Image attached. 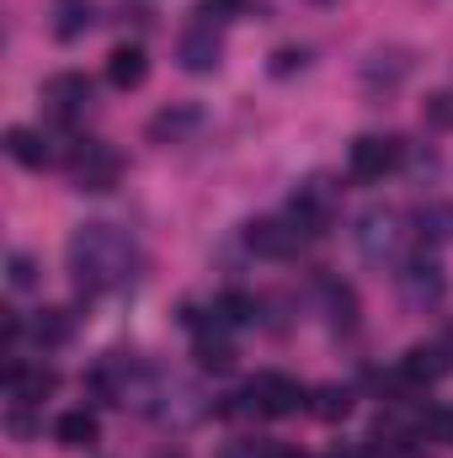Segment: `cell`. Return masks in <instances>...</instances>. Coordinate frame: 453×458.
<instances>
[{
  "mask_svg": "<svg viewBox=\"0 0 453 458\" xmlns=\"http://www.w3.org/2000/svg\"><path fill=\"white\" fill-rule=\"evenodd\" d=\"M54 389H59V373H54V368L21 362V357L5 362V394H11V405H43Z\"/></svg>",
  "mask_w": 453,
  "mask_h": 458,
  "instance_id": "30bf717a",
  "label": "cell"
},
{
  "mask_svg": "<svg viewBox=\"0 0 453 458\" xmlns=\"http://www.w3.org/2000/svg\"><path fill=\"white\" fill-rule=\"evenodd\" d=\"M144 75H150V54L139 43H117L113 54H107V86L133 91V86H144Z\"/></svg>",
  "mask_w": 453,
  "mask_h": 458,
  "instance_id": "e0dca14e",
  "label": "cell"
},
{
  "mask_svg": "<svg viewBox=\"0 0 453 458\" xmlns=\"http://www.w3.org/2000/svg\"><path fill=\"white\" fill-rule=\"evenodd\" d=\"M176 59H182L187 75H214V70L225 64V38H219V27L198 16V21L176 38Z\"/></svg>",
  "mask_w": 453,
  "mask_h": 458,
  "instance_id": "ba28073f",
  "label": "cell"
},
{
  "mask_svg": "<svg viewBox=\"0 0 453 458\" xmlns=\"http://www.w3.org/2000/svg\"><path fill=\"white\" fill-rule=\"evenodd\" d=\"M187 326L198 331V342H192L198 368H203V373H229V368H235V342L225 336L229 326H219V320H214V326H203V320H187Z\"/></svg>",
  "mask_w": 453,
  "mask_h": 458,
  "instance_id": "5bb4252c",
  "label": "cell"
},
{
  "mask_svg": "<svg viewBox=\"0 0 453 458\" xmlns=\"http://www.w3.org/2000/svg\"><path fill=\"white\" fill-rule=\"evenodd\" d=\"M5 277H11V288H38V261L27 250H11L5 256Z\"/></svg>",
  "mask_w": 453,
  "mask_h": 458,
  "instance_id": "4316f807",
  "label": "cell"
},
{
  "mask_svg": "<svg viewBox=\"0 0 453 458\" xmlns=\"http://www.w3.org/2000/svg\"><path fill=\"white\" fill-rule=\"evenodd\" d=\"M203 128V107H192V102H176V107H160V113L144 123V133H150V144H187L192 133Z\"/></svg>",
  "mask_w": 453,
  "mask_h": 458,
  "instance_id": "4fadbf2b",
  "label": "cell"
},
{
  "mask_svg": "<svg viewBox=\"0 0 453 458\" xmlns=\"http://www.w3.org/2000/svg\"><path fill=\"white\" fill-rule=\"evenodd\" d=\"M449 373H453L449 342H416L406 357H400V378H406L411 389H432V384L449 378Z\"/></svg>",
  "mask_w": 453,
  "mask_h": 458,
  "instance_id": "8fae6325",
  "label": "cell"
},
{
  "mask_svg": "<svg viewBox=\"0 0 453 458\" xmlns=\"http://www.w3.org/2000/svg\"><path fill=\"white\" fill-rule=\"evenodd\" d=\"M411 234L422 240V245H449L453 240V203H416V214H411Z\"/></svg>",
  "mask_w": 453,
  "mask_h": 458,
  "instance_id": "ac0fdd59",
  "label": "cell"
},
{
  "mask_svg": "<svg viewBox=\"0 0 453 458\" xmlns=\"http://www.w3.org/2000/svg\"><path fill=\"white\" fill-rule=\"evenodd\" d=\"M310 416H321V421H346V416H352V389H346V384H321V389H310Z\"/></svg>",
  "mask_w": 453,
  "mask_h": 458,
  "instance_id": "44dd1931",
  "label": "cell"
},
{
  "mask_svg": "<svg viewBox=\"0 0 453 458\" xmlns=\"http://www.w3.org/2000/svg\"><path fill=\"white\" fill-rule=\"evenodd\" d=\"M416 437L453 448V405H422L416 411Z\"/></svg>",
  "mask_w": 453,
  "mask_h": 458,
  "instance_id": "7402d4cb",
  "label": "cell"
},
{
  "mask_svg": "<svg viewBox=\"0 0 453 458\" xmlns=\"http://www.w3.org/2000/svg\"><path fill=\"white\" fill-rule=\"evenodd\" d=\"M64 261H70V277H75V288L86 299L117 293V288H128L139 277V245L117 225H102V219H91V225H81L70 234Z\"/></svg>",
  "mask_w": 453,
  "mask_h": 458,
  "instance_id": "6da1fadb",
  "label": "cell"
},
{
  "mask_svg": "<svg viewBox=\"0 0 453 458\" xmlns=\"http://www.w3.org/2000/svg\"><path fill=\"white\" fill-rule=\"evenodd\" d=\"M54 38L59 43H81L97 27V0H54Z\"/></svg>",
  "mask_w": 453,
  "mask_h": 458,
  "instance_id": "2e32d148",
  "label": "cell"
},
{
  "mask_svg": "<svg viewBox=\"0 0 453 458\" xmlns=\"http://www.w3.org/2000/svg\"><path fill=\"white\" fill-rule=\"evenodd\" d=\"M256 315H261V304L251 293H240V288L219 293V304H214V320L219 326H256Z\"/></svg>",
  "mask_w": 453,
  "mask_h": 458,
  "instance_id": "cb8c5ba5",
  "label": "cell"
},
{
  "mask_svg": "<svg viewBox=\"0 0 453 458\" xmlns=\"http://www.w3.org/2000/svg\"><path fill=\"white\" fill-rule=\"evenodd\" d=\"M411 75V54L406 48H379L368 64H363V81L368 86H400Z\"/></svg>",
  "mask_w": 453,
  "mask_h": 458,
  "instance_id": "ffe728a7",
  "label": "cell"
},
{
  "mask_svg": "<svg viewBox=\"0 0 453 458\" xmlns=\"http://www.w3.org/2000/svg\"><path fill=\"white\" fill-rule=\"evenodd\" d=\"M373 458H427V454H422L416 443H400V448H379Z\"/></svg>",
  "mask_w": 453,
  "mask_h": 458,
  "instance_id": "f546056e",
  "label": "cell"
},
{
  "mask_svg": "<svg viewBox=\"0 0 453 458\" xmlns=\"http://www.w3.org/2000/svg\"><path fill=\"white\" fill-rule=\"evenodd\" d=\"M245 11V0H198V16L203 21H229V16H240Z\"/></svg>",
  "mask_w": 453,
  "mask_h": 458,
  "instance_id": "83f0119b",
  "label": "cell"
},
{
  "mask_svg": "<svg viewBox=\"0 0 453 458\" xmlns=\"http://www.w3.org/2000/svg\"><path fill=\"white\" fill-rule=\"evenodd\" d=\"M406 234H411V229H406V219H400L395 208H368V214H357V229H352L363 261H373V267H395Z\"/></svg>",
  "mask_w": 453,
  "mask_h": 458,
  "instance_id": "3957f363",
  "label": "cell"
},
{
  "mask_svg": "<svg viewBox=\"0 0 453 458\" xmlns=\"http://www.w3.org/2000/svg\"><path fill=\"white\" fill-rule=\"evenodd\" d=\"M97 437H102V427H97L91 411H64L54 421V443L59 448H97Z\"/></svg>",
  "mask_w": 453,
  "mask_h": 458,
  "instance_id": "d6986e66",
  "label": "cell"
},
{
  "mask_svg": "<svg viewBox=\"0 0 453 458\" xmlns=\"http://www.w3.org/2000/svg\"><path fill=\"white\" fill-rule=\"evenodd\" d=\"M310 64V48H278L272 54V75H294V70H304Z\"/></svg>",
  "mask_w": 453,
  "mask_h": 458,
  "instance_id": "f1b7e54d",
  "label": "cell"
},
{
  "mask_svg": "<svg viewBox=\"0 0 453 458\" xmlns=\"http://www.w3.org/2000/svg\"><path fill=\"white\" fill-rule=\"evenodd\" d=\"M5 155L21 165V171H43L48 160H54V149H48V139L38 133V128H27V123H16V128H5Z\"/></svg>",
  "mask_w": 453,
  "mask_h": 458,
  "instance_id": "9a60e30c",
  "label": "cell"
},
{
  "mask_svg": "<svg viewBox=\"0 0 453 458\" xmlns=\"http://www.w3.org/2000/svg\"><path fill=\"white\" fill-rule=\"evenodd\" d=\"M70 336H75L70 310H38V320H32V342L38 346H64Z\"/></svg>",
  "mask_w": 453,
  "mask_h": 458,
  "instance_id": "603a6c76",
  "label": "cell"
},
{
  "mask_svg": "<svg viewBox=\"0 0 453 458\" xmlns=\"http://www.w3.org/2000/svg\"><path fill=\"white\" fill-rule=\"evenodd\" d=\"M91 97H97V86L81 70H59V75L43 81V107H48L54 123H75V117L91 107Z\"/></svg>",
  "mask_w": 453,
  "mask_h": 458,
  "instance_id": "9c48e42d",
  "label": "cell"
},
{
  "mask_svg": "<svg viewBox=\"0 0 453 458\" xmlns=\"http://www.w3.org/2000/svg\"><path fill=\"white\" fill-rule=\"evenodd\" d=\"M261 458H304V454H294V448H283V443H267V448H261Z\"/></svg>",
  "mask_w": 453,
  "mask_h": 458,
  "instance_id": "4dcf8cb0",
  "label": "cell"
},
{
  "mask_svg": "<svg viewBox=\"0 0 453 458\" xmlns=\"http://www.w3.org/2000/svg\"><path fill=\"white\" fill-rule=\"evenodd\" d=\"M326 304H331V326H341V331H352V326H357V299H352V288L326 283Z\"/></svg>",
  "mask_w": 453,
  "mask_h": 458,
  "instance_id": "d4e9b609",
  "label": "cell"
},
{
  "mask_svg": "<svg viewBox=\"0 0 453 458\" xmlns=\"http://www.w3.org/2000/svg\"><path fill=\"white\" fill-rule=\"evenodd\" d=\"M64 171H70V187L75 192L102 198V192H113L117 182H123V155H117L107 139H75L70 155H64Z\"/></svg>",
  "mask_w": 453,
  "mask_h": 458,
  "instance_id": "7a4b0ae2",
  "label": "cell"
},
{
  "mask_svg": "<svg viewBox=\"0 0 453 458\" xmlns=\"http://www.w3.org/2000/svg\"><path fill=\"white\" fill-rule=\"evenodd\" d=\"M299 229L288 225V219H251L245 225V245L256 250V256H267V261H288L294 250H299Z\"/></svg>",
  "mask_w": 453,
  "mask_h": 458,
  "instance_id": "7c38bea8",
  "label": "cell"
},
{
  "mask_svg": "<svg viewBox=\"0 0 453 458\" xmlns=\"http://www.w3.org/2000/svg\"><path fill=\"white\" fill-rule=\"evenodd\" d=\"M422 123L438 128V133H449L453 128V91H432V97L422 102Z\"/></svg>",
  "mask_w": 453,
  "mask_h": 458,
  "instance_id": "484cf974",
  "label": "cell"
},
{
  "mask_svg": "<svg viewBox=\"0 0 453 458\" xmlns=\"http://www.w3.org/2000/svg\"><path fill=\"white\" fill-rule=\"evenodd\" d=\"M240 400L256 416H299V411H310V389L294 373H256Z\"/></svg>",
  "mask_w": 453,
  "mask_h": 458,
  "instance_id": "277c9868",
  "label": "cell"
},
{
  "mask_svg": "<svg viewBox=\"0 0 453 458\" xmlns=\"http://www.w3.org/2000/svg\"><path fill=\"white\" fill-rule=\"evenodd\" d=\"M395 288H400V299H406L411 310H432V304H443V293H449L443 261H438L432 250L406 256V261H400V272H395Z\"/></svg>",
  "mask_w": 453,
  "mask_h": 458,
  "instance_id": "8992f818",
  "label": "cell"
},
{
  "mask_svg": "<svg viewBox=\"0 0 453 458\" xmlns=\"http://www.w3.org/2000/svg\"><path fill=\"white\" fill-rule=\"evenodd\" d=\"M400 160H406V144L395 133H357L346 149V176L352 182H384L389 171H400Z\"/></svg>",
  "mask_w": 453,
  "mask_h": 458,
  "instance_id": "5b68a950",
  "label": "cell"
},
{
  "mask_svg": "<svg viewBox=\"0 0 453 458\" xmlns=\"http://www.w3.org/2000/svg\"><path fill=\"white\" fill-rule=\"evenodd\" d=\"M331 219H337V192H331L321 176H310V182L288 198V225L299 229L304 240H321V234L331 229Z\"/></svg>",
  "mask_w": 453,
  "mask_h": 458,
  "instance_id": "52a82bcc",
  "label": "cell"
}]
</instances>
